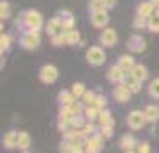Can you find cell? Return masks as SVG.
Wrapping results in <instances>:
<instances>
[{"instance_id": "obj_19", "label": "cell", "mask_w": 159, "mask_h": 153, "mask_svg": "<svg viewBox=\"0 0 159 153\" xmlns=\"http://www.w3.org/2000/svg\"><path fill=\"white\" fill-rule=\"evenodd\" d=\"M57 100H59V105L61 107H70L73 102H77V98L73 96L72 91H61L57 95Z\"/></svg>"}, {"instance_id": "obj_23", "label": "cell", "mask_w": 159, "mask_h": 153, "mask_svg": "<svg viewBox=\"0 0 159 153\" xmlns=\"http://www.w3.org/2000/svg\"><path fill=\"white\" fill-rule=\"evenodd\" d=\"M30 142H32V139L27 132H20V139H18V150H22V151H27L29 150Z\"/></svg>"}, {"instance_id": "obj_20", "label": "cell", "mask_w": 159, "mask_h": 153, "mask_svg": "<svg viewBox=\"0 0 159 153\" xmlns=\"http://www.w3.org/2000/svg\"><path fill=\"white\" fill-rule=\"evenodd\" d=\"M98 126L104 128V126H115V121H113V116H111V112L107 109L100 110V114H98Z\"/></svg>"}, {"instance_id": "obj_16", "label": "cell", "mask_w": 159, "mask_h": 153, "mask_svg": "<svg viewBox=\"0 0 159 153\" xmlns=\"http://www.w3.org/2000/svg\"><path fill=\"white\" fill-rule=\"evenodd\" d=\"M116 64H118V66H120V68L123 70V71L129 75V73L134 70V66H136V61L132 59V55H122V57L118 59V62H116Z\"/></svg>"}, {"instance_id": "obj_33", "label": "cell", "mask_w": 159, "mask_h": 153, "mask_svg": "<svg viewBox=\"0 0 159 153\" xmlns=\"http://www.w3.org/2000/svg\"><path fill=\"white\" fill-rule=\"evenodd\" d=\"M95 98H97V93H93V91H86V93H84V96H82L80 100H82V103H84L86 107H89V105H93Z\"/></svg>"}, {"instance_id": "obj_3", "label": "cell", "mask_w": 159, "mask_h": 153, "mask_svg": "<svg viewBox=\"0 0 159 153\" xmlns=\"http://www.w3.org/2000/svg\"><path fill=\"white\" fill-rule=\"evenodd\" d=\"M41 43V36L39 32H22L20 36V46L25 50H34Z\"/></svg>"}, {"instance_id": "obj_14", "label": "cell", "mask_w": 159, "mask_h": 153, "mask_svg": "<svg viewBox=\"0 0 159 153\" xmlns=\"http://www.w3.org/2000/svg\"><path fill=\"white\" fill-rule=\"evenodd\" d=\"M18 139H20V132L18 130H9L6 135H4V148L6 150H15L18 148Z\"/></svg>"}, {"instance_id": "obj_8", "label": "cell", "mask_w": 159, "mask_h": 153, "mask_svg": "<svg viewBox=\"0 0 159 153\" xmlns=\"http://www.w3.org/2000/svg\"><path fill=\"white\" fill-rule=\"evenodd\" d=\"M98 41H100V45H104V46L111 48V46H115L116 41H118V34H116V30H115V29H111V27H106V29L100 32V36H98Z\"/></svg>"}, {"instance_id": "obj_31", "label": "cell", "mask_w": 159, "mask_h": 153, "mask_svg": "<svg viewBox=\"0 0 159 153\" xmlns=\"http://www.w3.org/2000/svg\"><path fill=\"white\" fill-rule=\"evenodd\" d=\"M98 110L93 109V107H86V110H84V117H86L88 121H97L98 119Z\"/></svg>"}, {"instance_id": "obj_28", "label": "cell", "mask_w": 159, "mask_h": 153, "mask_svg": "<svg viewBox=\"0 0 159 153\" xmlns=\"http://www.w3.org/2000/svg\"><path fill=\"white\" fill-rule=\"evenodd\" d=\"M148 95H150L154 100H159V79H154V80L148 84Z\"/></svg>"}, {"instance_id": "obj_39", "label": "cell", "mask_w": 159, "mask_h": 153, "mask_svg": "<svg viewBox=\"0 0 159 153\" xmlns=\"http://www.w3.org/2000/svg\"><path fill=\"white\" fill-rule=\"evenodd\" d=\"M104 6H106V9H113L116 6V0H104Z\"/></svg>"}, {"instance_id": "obj_4", "label": "cell", "mask_w": 159, "mask_h": 153, "mask_svg": "<svg viewBox=\"0 0 159 153\" xmlns=\"http://www.w3.org/2000/svg\"><path fill=\"white\" fill-rule=\"evenodd\" d=\"M147 123V117H145L143 110H130L129 116H127V126L130 130H141Z\"/></svg>"}, {"instance_id": "obj_41", "label": "cell", "mask_w": 159, "mask_h": 153, "mask_svg": "<svg viewBox=\"0 0 159 153\" xmlns=\"http://www.w3.org/2000/svg\"><path fill=\"white\" fill-rule=\"evenodd\" d=\"M59 153H73V151H59Z\"/></svg>"}, {"instance_id": "obj_24", "label": "cell", "mask_w": 159, "mask_h": 153, "mask_svg": "<svg viewBox=\"0 0 159 153\" xmlns=\"http://www.w3.org/2000/svg\"><path fill=\"white\" fill-rule=\"evenodd\" d=\"M66 36V45H79L80 43V34L79 30H70V32H65Z\"/></svg>"}, {"instance_id": "obj_21", "label": "cell", "mask_w": 159, "mask_h": 153, "mask_svg": "<svg viewBox=\"0 0 159 153\" xmlns=\"http://www.w3.org/2000/svg\"><path fill=\"white\" fill-rule=\"evenodd\" d=\"M123 84L130 89V93H132V95H136V93H139V91H141V84H143V82L136 80L132 75H127V77H125V80H123Z\"/></svg>"}, {"instance_id": "obj_37", "label": "cell", "mask_w": 159, "mask_h": 153, "mask_svg": "<svg viewBox=\"0 0 159 153\" xmlns=\"http://www.w3.org/2000/svg\"><path fill=\"white\" fill-rule=\"evenodd\" d=\"M134 27L136 29H147L148 27V20H143V18H134Z\"/></svg>"}, {"instance_id": "obj_7", "label": "cell", "mask_w": 159, "mask_h": 153, "mask_svg": "<svg viewBox=\"0 0 159 153\" xmlns=\"http://www.w3.org/2000/svg\"><path fill=\"white\" fill-rule=\"evenodd\" d=\"M127 48L132 53H141L147 48V41H145V37L141 34H132L129 37V41H127Z\"/></svg>"}, {"instance_id": "obj_17", "label": "cell", "mask_w": 159, "mask_h": 153, "mask_svg": "<svg viewBox=\"0 0 159 153\" xmlns=\"http://www.w3.org/2000/svg\"><path fill=\"white\" fill-rule=\"evenodd\" d=\"M143 112H145V117H147V123H156L159 119V105L150 103L143 109Z\"/></svg>"}, {"instance_id": "obj_11", "label": "cell", "mask_w": 159, "mask_h": 153, "mask_svg": "<svg viewBox=\"0 0 159 153\" xmlns=\"http://www.w3.org/2000/svg\"><path fill=\"white\" fill-rule=\"evenodd\" d=\"M56 16L59 18V22L63 25V30H65V32H70V30L75 29V18L72 16L70 11H57Z\"/></svg>"}, {"instance_id": "obj_25", "label": "cell", "mask_w": 159, "mask_h": 153, "mask_svg": "<svg viewBox=\"0 0 159 153\" xmlns=\"http://www.w3.org/2000/svg\"><path fill=\"white\" fill-rule=\"evenodd\" d=\"M147 29L154 32V34H157L159 32V13H154V15L148 18V27Z\"/></svg>"}, {"instance_id": "obj_22", "label": "cell", "mask_w": 159, "mask_h": 153, "mask_svg": "<svg viewBox=\"0 0 159 153\" xmlns=\"http://www.w3.org/2000/svg\"><path fill=\"white\" fill-rule=\"evenodd\" d=\"M129 75H132L136 80L143 82V80H147V77H148V71H147V68H145L143 64H136L134 66V70H132Z\"/></svg>"}, {"instance_id": "obj_15", "label": "cell", "mask_w": 159, "mask_h": 153, "mask_svg": "<svg viewBox=\"0 0 159 153\" xmlns=\"http://www.w3.org/2000/svg\"><path fill=\"white\" fill-rule=\"evenodd\" d=\"M63 32H65V30H63V25H61L57 16H54V18H50V20L47 22V34L50 37L59 36V34H63Z\"/></svg>"}, {"instance_id": "obj_9", "label": "cell", "mask_w": 159, "mask_h": 153, "mask_svg": "<svg viewBox=\"0 0 159 153\" xmlns=\"http://www.w3.org/2000/svg\"><path fill=\"white\" fill-rule=\"evenodd\" d=\"M125 77H127V73L123 71V70H122L118 64H113V66L107 70V80L111 82V84H115V86H118V84H123Z\"/></svg>"}, {"instance_id": "obj_26", "label": "cell", "mask_w": 159, "mask_h": 153, "mask_svg": "<svg viewBox=\"0 0 159 153\" xmlns=\"http://www.w3.org/2000/svg\"><path fill=\"white\" fill-rule=\"evenodd\" d=\"M106 105H107V98H106L104 95H97L93 105H89V107H93V109H97L98 112H100V110L106 109Z\"/></svg>"}, {"instance_id": "obj_12", "label": "cell", "mask_w": 159, "mask_h": 153, "mask_svg": "<svg viewBox=\"0 0 159 153\" xmlns=\"http://www.w3.org/2000/svg\"><path fill=\"white\" fill-rule=\"evenodd\" d=\"M91 25L93 27H97V29H106L107 27V23H109V15H107V11H97V13H91Z\"/></svg>"}, {"instance_id": "obj_32", "label": "cell", "mask_w": 159, "mask_h": 153, "mask_svg": "<svg viewBox=\"0 0 159 153\" xmlns=\"http://www.w3.org/2000/svg\"><path fill=\"white\" fill-rule=\"evenodd\" d=\"M9 46H11V36L9 34H2L0 36V50H2V53L7 52Z\"/></svg>"}, {"instance_id": "obj_42", "label": "cell", "mask_w": 159, "mask_h": 153, "mask_svg": "<svg viewBox=\"0 0 159 153\" xmlns=\"http://www.w3.org/2000/svg\"><path fill=\"white\" fill-rule=\"evenodd\" d=\"M156 13H159V9H157V11H156Z\"/></svg>"}, {"instance_id": "obj_40", "label": "cell", "mask_w": 159, "mask_h": 153, "mask_svg": "<svg viewBox=\"0 0 159 153\" xmlns=\"http://www.w3.org/2000/svg\"><path fill=\"white\" fill-rule=\"evenodd\" d=\"M150 4L154 6V7H156V11L159 9V0H150Z\"/></svg>"}, {"instance_id": "obj_6", "label": "cell", "mask_w": 159, "mask_h": 153, "mask_svg": "<svg viewBox=\"0 0 159 153\" xmlns=\"http://www.w3.org/2000/svg\"><path fill=\"white\" fill-rule=\"evenodd\" d=\"M57 77H59V71L54 64H45L39 68V80L43 84H54L57 80Z\"/></svg>"}, {"instance_id": "obj_35", "label": "cell", "mask_w": 159, "mask_h": 153, "mask_svg": "<svg viewBox=\"0 0 159 153\" xmlns=\"http://www.w3.org/2000/svg\"><path fill=\"white\" fill-rule=\"evenodd\" d=\"M50 39H52V45H54V46H63V45H66V36H65V32H63V34H59V36L50 37Z\"/></svg>"}, {"instance_id": "obj_13", "label": "cell", "mask_w": 159, "mask_h": 153, "mask_svg": "<svg viewBox=\"0 0 159 153\" xmlns=\"http://www.w3.org/2000/svg\"><path fill=\"white\" fill-rule=\"evenodd\" d=\"M154 11H156V7L150 4V0H145V2H141V4L138 6L136 16L138 18H143V20H148V18L154 15Z\"/></svg>"}, {"instance_id": "obj_27", "label": "cell", "mask_w": 159, "mask_h": 153, "mask_svg": "<svg viewBox=\"0 0 159 153\" xmlns=\"http://www.w3.org/2000/svg\"><path fill=\"white\" fill-rule=\"evenodd\" d=\"M86 91H88V89L84 87V84H82V82H75V84L72 86V93H73V96H75L77 100H79V98H82Z\"/></svg>"}, {"instance_id": "obj_18", "label": "cell", "mask_w": 159, "mask_h": 153, "mask_svg": "<svg viewBox=\"0 0 159 153\" xmlns=\"http://www.w3.org/2000/svg\"><path fill=\"white\" fill-rule=\"evenodd\" d=\"M136 146H138V141L132 137V134L122 135V139H120V148H122L123 151H130V150H134Z\"/></svg>"}, {"instance_id": "obj_30", "label": "cell", "mask_w": 159, "mask_h": 153, "mask_svg": "<svg viewBox=\"0 0 159 153\" xmlns=\"http://www.w3.org/2000/svg\"><path fill=\"white\" fill-rule=\"evenodd\" d=\"M82 134H84L86 139L95 135V134H98V132H97V126H95V121H88V123L84 125V128H82Z\"/></svg>"}, {"instance_id": "obj_10", "label": "cell", "mask_w": 159, "mask_h": 153, "mask_svg": "<svg viewBox=\"0 0 159 153\" xmlns=\"http://www.w3.org/2000/svg\"><path fill=\"white\" fill-rule=\"evenodd\" d=\"M111 96L115 98L118 103H127L130 100V96H132V93H130V89L125 86V84H118L115 89H113V93H111Z\"/></svg>"}, {"instance_id": "obj_36", "label": "cell", "mask_w": 159, "mask_h": 153, "mask_svg": "<svg viewBox=\"0 0 159 153\" xmlns=\"http://www.w3.org/2000/svg\"><path fill=\"white\" fill-rule=\"evenodd\" d=\"M136 153H152L150 144H148V142H138V150H136Z\"/></svg>"}, {"instance_id": "obj_1", "label": "cell", "mask_w": 159, "mask_h": 153, "mask_svg": "<svg viewBox=\"0 0 159 153\" xmlns=\"http://www.w3.org/2000/svg\"><path fill=\"white\" fill-rule=\"evenodd\" d=\"M16 27L20 32H39L43 27V16L34 9H29V11H25L18 16Z\"/></svg>"}, {"instance_id": "obj_5", "label": "cell", "mask_w": 159, "mask_h": 153, "mask_svg": "<svg viewBox=\"0 0 159 153\" xmlns=\"http://www.w3.org/2000/svg\"><path fill=\"white\" fill-rule=\"evenodd\" d=\"M102 148H104V135L100 132L84 141V151L86 153H100Z\"/></svg>"}, {"instance_id": "obj_2", "label": "cell", "mask_w": 159, "mask_h": 153, "mask_svg": "<svg viewBox=\"0 0 159 153\" xmlns=\"http://www.w3.org/2000/svg\"><path fill=\"white\" fill-rule=\"evenodd\" d=\"M106 52L102 46H89L86 50V61L91 66H102L106 62Z\"/></svg>"}, {"instance_id": "obj_29", "label": "cell", "mask_w": 159, "mask_h": 153, "mask_svg": "<svg viewBox=\"0 0 159 153\" xmlns=\"http://www.w3.org/2000/svg\"><path fill=\"white\" fill-rule=\"evenodd\" d=\"M88 7H89L91 13H97V11H107L106 6H104V0H89Z\"/></svg>"}, {"instance_id": "obj_38", "label": "cell", "mask_w": 159, "mask_h": 153, "mask_svg": "<svg viewBox=\"0 0 159 153\" xmlns=\"http://www.w3.org/2000/svg\"><path fill=\"white\" fill-rule=\"evenodd\" d=\"M100 134L104 135V139L113 137V126H104V128H100Z\"/></svg>"}, {"instance_id": "obj_34", "label": "cell", "mask_w": 159, "mask_h": 153, "mask_svg": "<svg viewBox=\"0 0 159 153\" xmlns=\"http://www.w3.org/2000/svg\"><path fill=\"white\" fill-rule=\"evenodd\" d=\"M9 15H11V6H9V2H2L0 4V18L2 20H6V18H9Z\"/></svg>"}]
</instances>
